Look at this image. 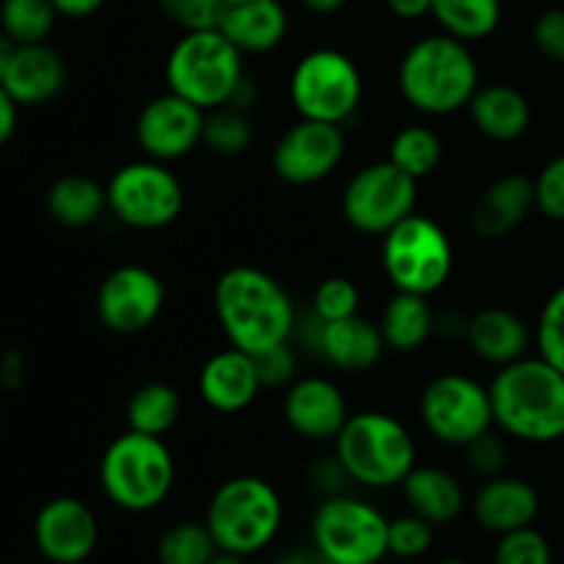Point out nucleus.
<instances>
[{
    "label": "nucleus",
    "mask_w": 564,
    "mask_h": 564,
    "mask_svg": "<svg viewBox=\"0 0 564 564\" xmlns=\"http://www.w3.org/2000/svg\"><path fill=\"white\" fill-rule=\"evenodd\" d=\"M215 314L231 347L259 356L295 334V306L279 281L253 264L229 268L213 292Z\"/></svg>",
    "instance_id": "nucleus-1"
},
{
    "label": "nucleus",
    "mask_w": 564,
    "mask_h": 564,
    "mask_svg": "<svg viewBox=\"0 0 564 564\" xmlns=\"http://www.w3.org/2000/svg\"><path fill=\"white\" fill-rule=\"evenodd\" d=\"M488 389L494 422L507 435L527 444L564 438V375L543 356L507 364Z\"/></svg>",
    "instance_id": "nucleus-2"
},
{
    "label": "nucleus",
    "mask_w": 564,
    "mask_h": 564,
    "mask_svg": "<svg viewBox=\"0 0 564 564\" xmlns=\"http://www.w3.org/2000/svg\"><path fill=\"white\" fill-rule=\"evenodd\" d=\"M397 86L419 113L449 116L468 108L477 94L479 66L466 42L449 33H433L413 42L402 55Z\"/></svg>",
    "instance_id": "nucleus-3"
},
{
    "label": "nucleus",
    "mask_w": 564,
    "mask_h": 564,
    "mask_svg": "<svg viewBox=\"0 0 564 564\" xmlns=\"http://www.w3.org/2000/svg\"><path fill=\"white\" fill-rule=\"evenodd\" d=\"M334 444L336 460L350 482L361 488H394L416 468V441L411 430L383 411L350 413Z\"/></svg>",
    "instance_id": "nucleus-4"
},
{
    "label": "nucleus",
    "mask_w": 564,
    "mask_h": 564,
    "mask_svg": "<svg viewBox=\"0 0 564 564\" xmlns=\"http://www.w3.org/2000/svg\"><path fill=\"white\" fill-rule=\"evenodd\" d=\"M99 485L119 510L152 512L174 490L176 460L163 438L127 430L102 452Z\"/></svg>",
    "instance_id": "nucleus-5"
},
{
    "label": "nucleus",
    "mask_w": 564,
    "mask_h": 564,
    "mask_svg": "<svg viewBox=\"0 0 564 564\" xmlns=\"http://www.w3.org/2000/svg\"><path fill=\"white\" fill-rule=\"evenodd\" d=\"M204 523L220 551L248 560L279 538L284 501L268 479L251 474L231 477L209 499Z\"/></svg>",
    "instance_id": "nucleus-6"
},
{
    "label": "nucleus",
    "mask_w": 564,
    "mask_h": 564,
    "mask_svg": "<svg viewBox=\"0 0 564 564\" xmlns=\"http://www.w3.org/2000/svg\"><path fill=\"white\" fill-rule=\"evenodd\" d=\"M246 77L242 53L218 31L182 33L165 58V83L169 91L180 94L202 110L229 105L231 94Z\"/></svg>",
    "instance_id": "nucleus-7"
},
{
    "label": "nucleus",
    "mask_w": 564,
    "mask_h": 564,
    "mask_svg": "<svg viewBox=\"0 0 564 564\" xmlns=\"http://www.w3.org/2000/svg\"><path fill=\"white\" fill-rule=\"evenodd\" d=\"M380 262L386 279L397 286V292L430 297L449 281L455 253L444 226L427 215L413 213L386 231Z\"/></svg>",
    "instance_id": "nucleus-8"
},
{
    "label": "nucleus",
    "mask_w": 564,
    "mask_h": 564,
    "mask_svg": "<svg viewBox=\"0 0 564 564\" xmlns=\"http://www.w3.org/2000/svg\"><path fill=\"white\" fill-rule=\"evenodd\" d=\"M361 97V69L341 50H312L297 58L290 75V99L301 119L345 124L358 110Z\"/></svg>",
    "instance_id": "nucleus-9"
},
{
    "label": "nucleus",
    "mask_w": 564,
    "mask_h": 564,
    "mask_svg": "<svg viewBox=\"0 0 564 564\" xmlns=\"http://www.w3.org/2000/svg\"><path fill=\"white\" fill-rule=\"evenodd\" d=\"M312 549L334 564H380L389 556V518L356 496H325L312 518Z\"/></svg>",
    "instance_id": "nucleus-10"
},
{
    "label": "nucleus",
    "mask_w": 564,
    "mask_h": 564,
    "mask_svg": "<svg viewBox=\"0 0 564 564\" xmlns=\"http://www.w3.org/2000/svg\"><path fill=\"white\" fill-rule=\"evenodd\" d=\"M108 213L130 229H165L180 218L185 207L182 182L169 163L143 158L113 171L105 185Z\"/></svg>",
    "instance_id": "nucleus-11"
},
{
    "label": "nucleus",
    "mask_w": 564,
    "mask_h": 564,
    "mask_svg": "<svg viewBox=\"0 0 564 564\" xmlns=\"http://www.w3.org/2000/svg\"><path fill=\"white\" fill-rule=\"evenodd\" d=\"M419 182L397 169L391 160L364 165L341 193V215L361 235L383 237L416 213Z\"/></svg>",
    "instance_id": "nucleus-12"
},
{
    "label": "nucleus",
    "mask_w": 564,
    "mask_h": 564,
    "mask_svg": "<svg viewBox=\"0 0 564 564\" xmlns=\"http://www.w3.org/2000/svg\"><path fill=\"white\" fill-rule=\"evenodd\" d=\"M422 424L433 438L449 446H466L494 430L490 389L468 375H438L422 391Z\"/></svg>",
    "instance_id": "nucleus-13"
},
{
    "label": "nucleus",
    "mask_w": 564,
    "mask_h": 564,
    "mask_svg": "<svg viewBox=\"0 0 564 564\" xmlns=\"http://www.w3.org/2000/svg\"><path fill=\"white\" fill-rule=\"evenodd\" d=\"M165 306V284L141 264L110 270L97 290V317L113 334H141L158 323Z\"/></svg>",
    "instance_id": "nucleus-14"
},
{
    "label": "nucleus",
    "mask_w": 564,
    "mask_h": 564,
    "mask_svg": "<svg viewBox=\"0 0 564 564\" xmlns=\"http://www.w3.org/2000/svg\"><path fill=\"white\" fill-rule=\"evenodd\" d=\"M347 138L341 124L301 119L279 138L273 149V171L286 185H317L345 160Z\"/></svg>",
    "instance_id": "nucleus-15"
},
{
    "label": "nucleus",
    "mask_w": 564,
    "mask_h": 564,
    "mask_svg": "<svg viewBox=\"0 0 564 564\" xmlns=\"http://www.w3.org/2000/svg\"><path fill=\"white\" fill-rule=\"evenodd\" d=\"M204 116L198 105L187 102L180 94L165 91L149 99L135 119V141L147 158L160 163H174L187 158L204 138Z\"/></svg>",
    "instance_id": "nucleus-16"
},
{
    "label": "nucleus",
    "mask_w": 564,
    "mask_h": 564,
    "mask_svg": "<svg viewBox=\"0 0 564 564\" xmlns=\"http://www.w3.org/2000/svg\"><path fill=\"white\" fill-rule=\"evenodd\" d=\"M33 543L50 564H83L99 543V521L86 501L55 496L33 518Z\"/></svg>",
    "instance_id": "nucleus-17"
},
{
    "label": "nucleus",
    "mask_w": 564,
    "mask_h": 564,
    "mask_svg": "<svg viewBox=\"0 0 564 564\" xmlns=\"http://www.w3.org/2000/svg\"><path fill=\"white\" fill-rule=\"evenodd\" d=\"M284 419L301 438L336 441L350 419L347 400L339 386L328 378H301L286 389Z\"/></svg>",
    "instance_id": "nucleus-18"
},
{
    "label": "nucleus",
    "mask_w": 564,
    "mask_h": 564,
    "mask_svg": "<svg viewBox=\"0 0 564 564\" xmlns=\"http://www.w3.org/2000/svg\"><path fill=\"white\" fill-rule=\"evenodd\" d=\"M262 389L257 358L240 347L215 352L198 372V394L218 413L246 411Z\"/></svg>",
    "instance_id": "nucleus-19"
},
{
    "label": "nucleus",
    "mask_w": 564,
    "mask_h": 564,
    "mask_svg": "<svg viewBox=\"0 0 564 564\" xmlns=\"http://www.w3.org/2000/svg\"><path fill=\"white\" fill-rule=\"evenodd\" d=\"M218 31L242 55L270 53L290 31V14L281 0H224Z\"/></svg>",
    "instance_id": "nucleus-20"
},
{
    "label": "nucleus",
    "mask_w": 564,
    "mask_h": 564,
    "mask_svg": "<svg viewBox=\"0 0 564 564\" xmlns=\"http://www.w3.org/2000/svg\"><path fill=\"white\" fill-rule=\"evenodd\" d=\"M0 86L9 91L20 108H39L47 105L64 91L66 86V64L58 50L44 44H25L17 47Z\"/></svg>",
    "instance_id": "nucleus-21"
},
{
    "label": "nucleus",
    "mask_w": 564,
    "mask_h": 564,
    "mask_svg": "<svg viewBox=\"0 0 564 564\" xmlns=\"http://www.w3.org/2000/svg\"><path fill=\"white\" fill-rule=\"evenodd\" d=\"M471 510L485 532L507 534L523 527H534L540 516V494L527 479L501 474L479 488Z\"/></svg>",
    "instance_id": "nucleus-22"
},
{
    "label": "nucleus",
    "mask_w": 564,
    "mask_h": 564,
    "mask_svg": "<svg viewBox=\"0 0 564 564\" xmlns=\"http://www.w3.org/2000/svg\"><path fill=\"white\" fill-rule=\"evenodd\" d=\"M532 209H538L534 180L523 174H507L479 193L471 209V226L479 237L496 240L518 229Z\"/></svg>",
    "instance_id": "nucleus-23"
},
{
    "label": "nucleus",
    "mask_w": 564,
    "mask_h": 564,
    "mask_svg": "<svg viewBox=\"0 0 564 564\" xmlns=\"http://www.w3.org/2000/svg\"><path fill=\"white\" fill-rule=\"evenodd\" d=\"M468 116L490 141H518L532 127V102L510 83H490L477 88L468 102Z\"/></svg>",
    "instance_id": "nucleus-24"
},
{
    "label": "nucleus",
    "mask_w": 564,
    "mask_h": 564,
    "mask_svg": "<svg viewBox=\"0 0 564 564\" xmlns=\"http://www.w3.org/2000/svg\"><path fill=\"white\" fill-rule=\"evenodd\" d=\"M383 350L386 339L380 325L369 323L361 314L323 323L317 352L341 372H367L383 358Z\"/></svg>",
    "instance_id": "nucleus-25"
},
{
    "label": "nucleus",
    "mask_w": 564,
    "mask_h": 564,
    "mask_svg": "<svg viewBox=\"0 0 564 564\" xmlns=\"http://www.w3.org/2000/svg\"><path fill=\"white\" fill-rule=\"evenodd\" d=\"M411 512L422 516L433 527H446L457 521L466 510V490L455 474L435 466H416L402 482Z\"/></svg>",
    "instance_id": "nucleus-26"
},
{
    "label": "nucleus",
    "mask_w": 564,
    "mask_h": 564,
    "mask_svg": "<svg viewBox=\"0 0 564 564\" xmlns=\"http://www.w3.org/2000/svg\"><path fill=\"white\" fill-rule=\"evenodd\" d=\"M466 339L474 356H479L488 364H496V367H507V364L527 356L529 328L510 308L494 306L482 308V312H477L468 319Z\"/></svg>",
    "instance_id": "nucleus-27"
},
{
    "label": "nucleus",
    "mask_w": 564,
    "mask_h": 564,
    "mask_svg": "<svg viewBox=\"0 0 564 564\" xmlns=\"http://www.w3.org/2000/svg\"><path fill=\"white\" fill-rule=\"evenodd\" d=\"M44 204L55 224L66 229H86L108 209V191L86 174H64L50 185Z\"/></svg>",
    "instance_id": "nucleus-28"
},
{
    "label": "nucleus",
    "mask_w": 564,
    "mask_h": 564,
    "mask_svg": "<svg viewBox=\"0 0 564 564\" xmlns=\"http://www.w3.org/2000/svg\"><path fill=\"white\" fill-rule=\"evenodd\" d=\"M435 328V314L427 297L413 292H397L383 308L380 317V334L386 347L397 352H413L430 339Z\"/></svg>",
    "instance_id": "nucleus-29"
},
{
    "label": "nucleus",
    "mask_w": 564,
    "mask_h": 564,
    "mask_svg": "<svg viewBox=\"0 0 564 564\" xmlns=\"http://www.w3.org/2000/svg\"><path fill=\"white\" fill-rule=\"evenodd\" d=\"M182 416V397L176 386L152 380L132 391L127 400V427L143 435H158L163 438L165 433L176 427Z\"/></svg>",
    "instance_id": "nucleus-30"
},
{
    "label": "nucleus",
    "mask_w": 564,
    "mask_h": 564,
    "mask_svg": "<svg viewBox=\"0 0 564 564\" xmlns=\"http://www.w3.org/2000/svg\"><path fill=\"white\" fill-rule=\"evenodd\" d=\"M435 22L460 42H479L496 33L501 22V0H433Z\"/></svg>",
    "instance_id": "nucleus-31"
},
{
    "label": "nucleus",
    "mask_w": 564,
    "mask_h": 564,
    "mask_svg": "<svg viewBox=\"0 0 564 564\" xmlns=\"http://www.w3.org/2000/svg\"><path fill=\"white\" fill-rule=\"evenodd\" d=\"M389 160L413 180H424L433 174L444 160V141L433 127L408 124L391 138Z\"/></svg>",
    "instance_id": "nucleus-32"
},
{
    "label": "nucleus",
    "mask_w": 564,
    "mask_h": 564,
    "mask_svg": "<svg viewBox=\"0 0 564 564\" xmlns=\"http://www.w3.org/2000/svg\"><path fill=\"white\" fill-rule=\"evenodd\" d=\"M53 0H0V31L17 44H44L58 20Z\"/></svg>",
    "instance_id": "nucleus-33"
},
{
    "label": "nucleus",
    "mask_w": 564,
    "mask_h": 564,
    "mask_svg": "<svg viewBox=\"0 0 564 564\" xmlns=\"http://www.w3.org/2000/svg\"><path fill=\"white\" fill-rule=\"evenodd\" d=\"M220 554L207 523L182 521L158 540V564H209Z\"/></svg>",
    "instance_id": "nucleus-34"
},
{
    "label": "nucleus",
    "mask_w": 564,
    "mask_h": 564,
    "mask_svg": "<svg viewBox=\"0 0 564 564\" xmlns=\"http://www.w3.org/2000/svg\"><path fill=\"white\" fill-rule=\"evenodd\" d=\"M204 147L220 158H237L246 154L253 143V124L246 110H237L224 105V108L207 110L204 116Z\"/></svg>",
    "instance_id": "nucleus-35"
},
{
    "label": "nucleus",
    "mask_w": 564,
    "mask_h": 564,
    "mask_svg": "<svg viewBox=\"0 0 564 564\" xmlns=\"http://www.w3.org/2000/svg\"><path fill=\"white\" fill-rule=\"evenodd\" d=\"M494 564H554V551L540 529L523 527L499 534Z\"/></svg>",
    "instance_id": "nucleus-36"
},
{
    "label": "nucleus",
    "mask_w": 564,
    "mask_h": 564,
    "mask_svg": "<svg viewBox=\"0 0 564 564\" xmlns=\"http://www.w3.org/2000/svg\"><path fill=\"white\" fill-rule=\"evenodd\" d=\"M435 543V527L416 512L389 521V556L397 560H422Z\"/></svg>",
    "instance_id": "nucleus-37"
},
{
    "label": "nucleus",
    "mask_w": 564,
    "mask_h": 564,
    "mask_svg": "<svg viewBox=\"0 0 564 564\" xmlns=\"http://www.w3.org/2000/svg\"><path fill=\"white\" fill-rule=\"evenodd\" d=\"M358 303H361L358 286L345 275H330V279L319 281V286L314 290L312 312L325 323H334V319L358 314Z\"/></svg>",
    "instance_id": "nucleus-38"
},
{
    "label": "nucleus",
    "mask_w": 564,
    "mask_h": 564,
    "mask_svg": "<svg viewBox=\"0 0 564 564\" xmlns=\"http://www.w3.org/2000/svg\"><path fill=\"white\" fill-rule=\"evenodd\" d=\"M538 350L564 375V286L545 301L538 319Z\"/></svg>",
    "instance_id": "nucleus-39"
},
{
    "label": "nucleus",
    "mask_w": 564,
    "mask_h": 564,
    "mask_svg": "<svg viewBox=\"0 0 564 564\" xmlns=\"http://www.w3.org/2000/svg\"><path fill=\"white\" fill-rule=\"evenodd\" d=\"M160 11L182 28L185 33L191 31H213L218 28L220 6L224 0H158Z\"/></svg>",
    "instance_id": "nucleus-40"
},
{
    "label": "nucleus",
    "mask_w": 564,
    "mask_h": 564,
    "mask_svg": "<svg viewBox=\"0 0 564 564\" xmlns=\"http://www.w3.org/2000/svg\"><path fill=\"white\" fill-rule=\"evenodd\" d=\"M534 198L545 218L564 224V154L549 160L543 171L534 176Z\"/></svg>",
    "instance_id": "nucleus-41"
},
{
    "label": "nucleus",
    "mask_w": 564,
    "mask_h": 564,
    "mask_svg": "<svg viewBox=\"0 0 564 564\" xmlns=\"http://www.w3.org/2000/svg\"><path fill=\"white\" fill-rule=\"evenodd\" d=\"M253 358H257V369L264 389H290V386L295 383L297 358L295 352H292L290 341L270 347V350L259 352V356Z\"/></svg>",
    "instance_id": "nucleus-42"
},
{
    "label": "nucleus",
    "mask_w": 564,
    "mask_h": 564,
    "mask_svg": "<svg viewBox=\"0 0 564 564\" xmlns=\"http://www.w3.org/2000/svg\"><path fill=\"white\" fill-rule=\"evenodd\" d=\"M466 460L479 477H501V471L507 468V444L494 430H488L485 435L474 438L471 444H466Z\"/></svg>",
    "instance_id": "nucleus-43"
},
{
    "label": "nucleus",
    "mask_w": 564,
    "mask_h": 564,
    "mask_svg": "<svg viewBox=\"0 0 564 564\" xmlns=\"http://www.w3.org/2000/svg\"><path fill=\"white\" fill-rule=\"evenodd\" d=\"M534 44L545 58L564 66V9H549L534 22Z\"/></svg>",
    "instance_id": "nucleus-44"
},
{
    "label": "nucleus",
    "mask_w": 564,
    "mask_h": 564,
    "mask_svg": "<svg viewBox=\"0 0 564 564\" xmlns=\"http://www.w3.org/2000/svg\"><path fill=\"white\" fill-rule=\"evenodd\" d=\"M25 383V361H22V352L6 350L0 356V386L6 391H17Z\"/></svg>",
    "instance_id": "nucleus-45"
},
{
    "label": "nucleus",
    "mask_w": 564,
    "mask_h": 564,
    "mask_svg": "<svg viewBox=\"0 0 564 564\" xmlns=\"http://www.w3.org/2000/svg\"><path fill=\"white\" fill-rule=\"evenodd\" d=\"M17 124H20V105L0 86V149L9 147V141L17 132Z\"/></svg>",
    "instance_id": "nucleus-46"
},
{
    "label": "nucleus",
    "mask_w": 564,
    "mask_h": 564,
    "mask_svg": "<svg viewBox=\"0 0 564 564\" xmlns=\"http://www.w3.org/2000/svg\"><path fill=\"white\" fill-rule=\"evenodd\" d=\"M389 11L400 20H422V17L433 14V0H386Z\"/></svg>",
    "instance_id": "nucleus-47"
},
{
    "label": "nucleus",
    "mask_w": 564,
    "mask_h": 564,
    "mask_svg": "<svg viewBox=\"0 0 564 564\" xmlns=\"http://www.w3.org/2000/svg\"><path fill=\"white\" fill-rule=\"evenodd\" d=\"M55 11L69 20H86V17L97 14L105 6V0H53Z\"/></svg>",
    "instance_id": "nucleus-48"
},
{
    "label": "nucleus",
    "mask_w": 564,
    "mask_h": 564,
    "mask_svg": "<svg viewBox=\"0 0 564 564\" xmlns=\"http://www.w3.org/2000/svg\"><path fill=\"white\" fill-rule=\"evenodd\" d=\"M273 564H334V562L325 560L317 549H303V551H292V554H284Z\"/></svg>",
    "instance_id": "nucleus-49"
},
{
    "label": "nucleus",
    "mask_w": 564,
    "mask_h": 564,
    "mask_svg": "<svg viewBox=\"0 0 564 564\" xmlns=\"http://www.w3.org/2000/svg\"><path fill=\"white\" fill-rule=\"evenodd\" d=\"M301 3L314 14H336L339 9H345L347 0H301Z\"/></svg>",
    "instance_id": "nucleus-50"
},
{
    "label": "nucleus",
    "mask_w": 564,
    "mask_h": 564,
    "mask_svg": "<svg viewBox=\"0 0 564 564\" xmlns=\"http://www.w3.org/2000/svg\"><path fill=\"white\" fill-rule=\"evenodd\" d=\"M14 53H17V44L11 42L3 31H0V83H3L6 72H9V64H11V58H14Z\"/></svg>",
    "instance_id": "nucleus-51"
},
{
    "label": "nucleus",
    "mask_w": 564,
    "mask_h": 564,
    "mask_svg": "<svg viewBox=\"0 0 564 564\" xmlns=\"http://www.w3.org/2000/svg\"><path fill=\"white\" fill-rule=\"evenodd\" d=\"M209 564H248L246 556H237V554H226V551H220L218 556H215Z\"/></svg>",
    "instance_id": "nucleus-52"
},
{
    "label": "nucleus",
    "mask_w": 564,
    "mask_h": 564,
    "mask_svg": "<svg viewBox=\"0 0 564 564\" xmlns=\"http://www.w3.org/2000/svg\"><path fill=\"white\" fill-rule=\"evenodd\" d=\"M435 564H471V562H466V560H441V562H435Z\"/></svg>",
    "instance_id": "nucleus-53"
}]
</instances>
